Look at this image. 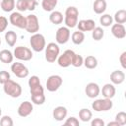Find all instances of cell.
Returning a JSON list of instances; mask_svg holds the SVG:
<instances>
[{
  "label": "cell",
  "mask_w": 126,
  "mask_h": 126,
  "mask_svg": "<svg viewBox=\"0 0 126 126\" xmlns=\"http://www.w3.org/2000/svg\"><path fill=\"white\" fill-rule=\"evenodd\" d=\"M78 17H79V10L75 6H70L65 11V18L64 23L67 28L73 29L77 26L78 23Z\"/></svg>",
  "instance_id": "cell-1"
},
{
  "label": "cell",
  "mask_w": 126,
  "mask_h": 126,
  "mask_svg": "<svg viewBox=\"0 0 126 126\" xmlns=\"http://www.w3.org/2000/svg\"><path fill=\"white\" fill-rule=\"evenodd\" d=\"M3 90L6 94L13 98H17L22 94V87L20 84L14 82L13 80H8L3 85Z\"/></svg>",
  "instance_id": "cell-2"
},
{
  "label": "cell",
  "mask_w": 126,
  "mask_h": 126,
  "mask_svg": "<svg viewBox=\"0 0 126 126\" xmlns=\"http://www.w3.org/2000/svg\"><path fill=\"white\" fill-rule=\"evenodd\" d=\"M44 49H45V60L49 63L55 62L60 52V48L58 44L55 42H49L47 45H45Z\"/></svg>",
  "instance_id": "cell-3"
},
{
  "label": "cell",
  "mask_w": 126,
  "mask_h": 126,
  "mask_svg": "<svg viewBox=\"0 0 126 126\" xmlns=\"http://www.w3.org/2000/svg\"><path fill=\"white\" fill-rule=\"evenodd\" d=\"M30 44L33 51L41 52L45 48V38L41 33H33L30 37Z\"/></svg>",
  "instance_id": "cell-4"
},
{
  "label": "cell",
  "mask_w": 126,
  "mask_h": 126,
  "mask_svg": "<svg viewBox=\"0 0 126 126\" xmlns=\"http://www.w3.org/2000/svg\"><path fill=\"white\" fill-rule=\"evenodd\" d=\"M113 107V102L110 98H99V99H95L93 103H92V108L96 111V112H100V111H108Z\"/></svg>",
  "instance_id": "cell-5"
},
{
  "label": "cell",
  "mask_w": 126,
  "mask_h": 126,
  "mask_svg": "<svg viewBox=\"0 0 126 126\" xmlns=\"http://www.w3.org/2000/svg\"><path fill=\"white\" fill-rule=\"evenodd\" d=\"M25 30L30 33H36L39 30V22L35 15H28L26 17V27Z\"/></svg>",
  "instance_id": "cell-6"
},
{
  "label": "cell",
  "mask_w": 126,
  "mask_h": 126,
  "mask_svg": "<svg viewBox=\"0 0 126 126\" xmlns=\"http://www.w3.org/2000/svg\"><path fill=\"white\" fill-rule=\"evenodd\" d=\"M14 57H16L19 60L22 61H29L32 58V52L30 48L26 47V46H17L14 49V53H13Z\"/></svg>",
  "instance_id": "cell-7"
},
{
  "label": "cell",
  "mask_w": 126,
  "mask_h": 126,
  "mask_svg": "<svg viewBox=\"0 0 126 126\" xmlns=\"http://www.w3.org/2000/svg\"><path fill=\"white\" fill-rule=\"evenodd\" d=\"M70 29L67 27H60L55 33V39L58 44H65L70 39Z\"/></svg>",
  "instance_id": "cell-8"
},
{
  "label": "cell",
  "mask_w": 126,
  "mask_h": 126,
  "mask_svg": "<svg viewBox=\"0 0 126 126\" xmlns=\"http://www.w3.org/2000/svg\"><path fill=\"white\" fill-rule=\"evenodd\" d=\"M75 52L73 50H70V49H67L65 50L61 55H59L57 57V63L60 67L62 68H67L71 65V62H72V59H73V56H74Z\"/></svg>",
  "instance_id": "cell-9"
},
{
  "label": "cell",
  "mask_w": 126,
  "mask_h": 126,
  "mask_svg": "<svg viewBox=\"0 0 126 126\" xmlns=\"http://www.w3.org/2000/svg\"><path fill=\"white\" fill-rule=\"evenodd\" d=\"M63 80L59 75H51L47 78L46 81V89L49 92H56L62 85Z\"/></svg>",
  "instance_id": "cell-10"
},
{
  "label": "cell",
  "mask_w": 126,
  "mask_h": 126,
  "mask_svg": "<svg viewBox=\"0 0 126 126\" xmlns=\"http://www.w3.org/2000/svg\"><path fill=\"white\" fill-rule=\"evenodd\" d=\"M11 71L18 78H26L29 76V69L21 62H15L11 65Z\"/></svg>",
  "instance_id": "cell-11"
},
{
  "label": "cell",
  "mask_w": 126,
  "mask_h": 126,
  "mask_svg": "<svg viewBox=\"0 0 126 126\" xmlns=\"http://www.w3.org/2000/svg\"><path fill=\"white\" fill-rule=\"evenodd\" d=\"M10 23L19 29H25L26 27V17H24L21 12H12L9 17Z\"/></svg>",
  "instance_id": "cell-12"
},
{
  "label": "cell",
  "mask_w": 126,
  "mask_h": 126,
  "mask_svg": "<svg viewBox=\"0 0 126 126\" xmlns=\"http://www.w3.org/2000/svg\"><path fill=\"white\" fill-rule=\"evenodd\" d=\"M85 93H86V94H87L88 97H90V98H95L100 94V88H99V86L96 83L92 82V83H89L86 86Z\"/></svg>",
  "instance_id": "cell-13"
},
{
  "label": "cell",
  "mask_w": 126,
  "mask_h": 126,
  "mask_svg": "<svg viewBox=\"0 0 126 126\" xmlns=\"http://www.w3.org/2000/svg\"><path fill=\"white\" fill-rule=\"evenodd\" d=\"M32 110H33L32 102L26 100V101H23L19 105V107H18V114L21 117H27V116H29L32 112Z\"/></svg>",
  "instance_id": "cell-14"
},
{
  "label": "cell",
  "mask_w": 126,
  "mask_h": 126,
  "mask_svg": "<svg viewBox=\"0 0 126 126\" xmlns=\"http://www.w3.org/2000/svg\"><path fill=\"white\" fill-rule=\"evenodd\" d=\"M79 31L81 32H92L94 28H95V23L94 20L92 19H88V20H80L77 23V26Z\"/></svg>",
  "instance_id": "cell-15"
},
{
  "label": "cell",
  "mask_w": 126,
  "mask_h": 126,
  "mask_svg": "<svg viewBox=\"0 0 126 126\" xmlns=\"http://www.w3.org/2000/svg\"><path fill=\"white\" fill-rule=\"evenodd\" d=\"M111 33L114 37L118 39H122L126 36V29L123 24H114L111 25Z\"/></svg>",
  "instance_id": "cell-16"
},
{
  "label": "cell",
  "mask_w": 126,
  "mask_h": 126,
  "mask_svg": "<svg viewBox=\"0 0 126 126\" xmlns=\"http://www.w3.org/2000/svg\"><path fill=\"white\" fill-rule=\"evenodd\" d=\"M67 114H68L67 108L65 106H62V105L56 106L52 112V116L56 121H63L66 118Z\"/></svg>",
  "instance_id": "cell-17"
},
{
  "label": "cell",
  "mask_w": 126,
  "mask_h": 126,
  "mask_svg": "<svg viewBox=\"0 0 126 126\" xmlns=\"http://www.w3.org/2000/svg\"><path fill=\"white\" fill-rule=\"evenodd\" d=\"M110 81L113 85H121L125 81V74L123 71L115 70L110 74Z\"/></svg>",
  "instance_id": "cell-18"
},
{
  "label": "cell",
  "mask_w": 126,
  "mask_h": 126,
  "mask_svg": "<svg viewBox=\"0 0 126 126\" xmlns=\"http://www.w3.org/2000/svg\"><path fill=\"white\" fill-rule=\"evenodd\" d=\"M101 94L105 98H113L116 94V89L113 84H105L101 89Z\"/></svg>",
  "instance_id": "cell-19"
},
{
  "label": "cell",
  "mask_w": 126,
  "mask_h": 126,
  "mask_svg": "<svg viewBox=\"0 0 126 126\" xmlns=\"http://www.w3.org/2000/svg\"><path fill=\"white\" fill-rule=\"evenodd\" d=\"M106 1L105 0H94L93 4V9L96 14H103L106 10Z\"/></svg>",
  "instance_id": "cell-20"
},
{
  "label": "cell",
  "mask_w": 126,
  "mask_h": 126,
  "mask_svg": "<svg viewBox=\"0 0 126 126\" xmlns=\"http://www.w3.org/2000/svg\"><path fill=\"white\" fill-rule=\"evenodd\" d=\"M13 59H14V55L10 50L3 49V50L0 51V61L2 63H5V64L12 63Z\"/></svg>",
  "instance_id": "cell-21"
},
{
  "label": "cell",
  "mask_w": 126,
  "mask_h": 126,
  "mask_svg": "<svg viewBox=\"0 0 126 126\" xmlns=\"http://www.w3.org/2000/svg\"><path fill=\"white\" fill-rule=\"evenodd\" d=\"M49 21L54 25H60L63 22V14L60 11H52L49 15Z\"/></svg>",
  "instance_id": "cell-22"
},
{
  "label": "cell",
  "mask_w": 126,
  "mask_h": 126,
  "mask_svg": "<svg viewBox=\"0 0 126 126\" xmlns=\"http://www.w3.org/2000/svg\"><path fill=\"white\" fill-rule=\"evenodd\" d=\"M97 59L93 56V55H89L87 56L85 59H84V66L87 68V69H94L97 67Z\"/></svg>",
  "instance_id": "cell-23"
},
{
  "label": "cell",
  "mask_w": 126,
  "mask_h": 126,
  "mask_svg": "<svg viewBox=\"0 0 126 126\" xmlns=\"http://www.w3.org/2000/svg\"><path fill=\"white\" fill-rule=\"evenodd\" d=\"M71 39H72V41H73L74 44L80 45V44H82V43L84 42V40H85V33H84L83 32H81V31L78 30L77 32H74L72 33Z\"/></svg>",
  "instance_id": "cell-24"
},
{
  "label": "cell",
  "mask_w": 126,
  "mask_h": 126,
  "mask_svg": "<svg viewBox=\"0 0 126 126\" xmlns=\"http://www.w3.org/2000/svg\"><path fill=\"white\" fill-rule=\"evenodd\" d=\"M17 38H18V35H17V33L14 31L6 32V33H5V40H6V43L9 46H14L16 44Z\"/></svg>",
  "instance_id": "cell-25"
},
{
  "label": "cell",
  "mask_w": 126,
  "mask_h": 126,
  "mask_svg": "<svg viewBox=\"0 0 126 126\" xmlns=\"http://www.w3.org/2000/svg\"><path fill=\"white\" fill-rule=\"evenodd\" d=\"M16 6L15 0H1L0 7L4 12H12Z\"/></svg>",
  "instance_id": "cell-26"
},
{
  "label": "cell",
  "mask_w": 126,
  "mask_h": 126,
  "mask_svg": "<svg viewBox=\"0 0 126 126\" xmlns=\"http://www.w3.org/2000/svg\"><path fill=\"white\" fill-rule=\"evenodd\" d=\"M58 0H42L41 7L46 12H52L57 5Z\"/></svg>",
  "instance_id": "cell-27"
},
{
  "label": "cell",
  "mask_w": 126,
  "mask_h": 126,
  "mask_svg": "<svg viewBox=\"0 0 126 126\" xmlns=\"http://www.w3.org/2000/svg\"><path fill=\"white\" fill-rule=\"evenodd\" d=\"M113 20L117 24H124L126 22V11L124 9H120L115 12Z\"/></svg>",
  "instance_id": "cell-28"
},
{
  "label": "cell",
  "mask_w": 126,
  "mask_h": 126,
  "mask_svg": "<svg viewBox=\"0 0 126 126\" xmlns=\"http://www.w3.org/2000/svg\"><path fill=\"white\" fill-rule=\"evenodd\" d=\"M92 111L89 109V108H82L80 111H79V118L81 121L83 122H88L92 119Z\"/></svg>",
  "instance_id": "cell-29"
},
{
  "label": "cell",
  "mask_w": 126,
  "mask_h": 126,
  "mask_svg": "<svg viewBox=\"0 0 126 126\" xmlns=\"http://www.w3.org/2000/svg\"><path fill=\"white\" fill-rule=\"evenodd\" d=\"M104 36V31L102 30V28L100 27H95L93 31H92V37L96 40V41H99L103 38Z\"/></svg>",
  "instance_id": "cell-30"
},
{
  "label": "cell",
  "mask_w": 126,
  "mask_h": 126,
  "mask_svg": "<svg viewBox=\"0 0 126 126\" xmlns=\"http://www.w3.org/2000/svg\"><path fill=\"white\" fill-rule=\"evenodd\" d=\"M99 23L102 27H109L113 23V18L109 14H102L99 18Z\"/></svg>",
  "instance_id": "cell-31"
},
{
  "label": "cell",
  "mask_w": 126,
  "mask_h": 126,
  "mask_svg": "<svg viewBox=\"0 0 126 126\" xmlns=\"http://www.w3.org/2000/svg\"><path fill=\"white\" fill-rule=\"evenodd\" d=\"M32 103L36 105H41L45 101V95L44 94H32Z\"/></svg>",
  "instance_id": "cell-32"
},
{
  "label": "cell",
  "mask_w": 126,
  "mask_h": 126,
  "mask_svg": "<svg viewBox=\"0 0 126 126\" xmlns=\"http://www.w3.org/2000/svg\"><path fill=\"white\" fill-rule=\"evenodd\" d=\"M83 64H84V58H83V56L75 53L74 56H73L71 65L74 66V67H76V68H79V67H81Z\"/></svg>",
  "instance_id": "cell-33"
},
{
  "label": "cell",
  "mask_w": 126,
  "mask_h": 126,
  "mask_svg": "<svg viewBox=\"0 0 126 126\" xmlns=\"http://www.w3.org/2000/svg\"><path fill=\"white\" fill-rule=\"evenodd\" d=\"M115 120L120 124V126H123L126 124V113L124 111H120L116 114Z\"/></svg>",
  "instance_id": "cell-34"
},
{
  "label": "cell",
  "mask_w": 126,
  "mask_h": 126,
  "mask_svg": "<svg viewBox=\"0 0 126 126\" xmlns=\"http://www.w3.org/2000/svg\"><path fill=\"white\" fill-rule=\"evenodd\" d=\"M14 122L9 115H4L0 119V125L2 126H13Z\"/></svg>",
  "instance_id": "cell-35"
},
{
  "label": "cell",
  "mask_w": 126,
  "mask_h": 126,
  "mask_svg": "<svg viewBox=\"0 0 126 126\" xmlns=\"http://www.w3.org/2000/svg\"><path fill=\"white\" fill-rule=\"evenodd\" d=\"M28 83H29V87H30V89L41 85V84H40V80H39V78H38L37 76H35V75L32 76V77L29 79V82H28Z\"/></svg>",
  "instance_id": "cell-36"
},
{
  "label": "cell",
  "mask_w": 126,
  "mask_h": 126,
  "mask_svg": "<svg viewBox=\"0 0 126 126\" xmlns=\"http://www.w3.org/2000/svg\"><path fill=\"white\" fill-rule=\"evenodd\" d=\"M16 8L19 12H25L28 10L27 8V0H17L16 2Z\"/></svg>",
  "instance_id": "cell-37"
},
{
  "label": "cell",
  "mask_w": 126,
  "mask_h": 126,
  "mask_svg": "<svg viewBox=\"0 0 126 126\" xmlns=\"http://www.w3.org/2000/svg\"><path fill=\"white\" fill-rule=\"evenodd\" d=\"M64 125H66V126H79L80 122L76 117L71 116V117L66 119V121L64 122Z\"/></svg>",
  "instance_id": "cell-38"
},
{
  "label": "cell",
  "mask_w": 126,
  "mask_h": 126,
  "mask_svg": "<svg viewBox=\"0 0 126 126\" xmlns=\"http://www.w3.org/2000/svg\"><path fill=\"white\" fill-rule=\"evenodd\" d=\"M8 80H10V73L5 70L0 71V84L4 85Z\"/></svg>",
  "instance_id": "cell-39"
},
{
  "label": "cell",
  "mask_w": 126,
  "mask_h": 126,
  "mask_svg": "<svg viewBox=\"0 0 126 126\" xmlns=\"http://www.w3.org/2000/svg\"><path fill=\"white\" fill-rule=\"evenodd\" d=\"M30 92H31V94H44V89L41 85L39 86H36V87H33V88H31L30 89Z\"/></svg>",
  "instance_id": "cell-40"
},
{
  "label": "cell",
  "mask_w": 126,
  "mask_h": 126,
  "mask_svg": "<svg viewBox=\"0 0 126 126\" xmlns=\"http://www.w3.org/2000/svg\"><path fill=\"white\" fill-rule=\"evenodd\" d=\"M8 26V20L4 16H0V32H4L7 29Z\"/></svg>",
  "instance_id": "cell-41"
},
{
  "label": "cell",
  "mask_w": 126,
  "mask_h": 126,
  "mask_svg": "<svg viewBox=\"0 0 126 126\" xmlns=\"http://www.w3.org/2000/svg\"><path fill=\"white\" fill-rule=\"evenodd\" d=\"M37 1L36 0H27V8L29 11H33L36 6H37Z\"/></svg>",
  "instance_id": "cell-42"
},
{
  "label": "cell",
  "mask_w": 126,
  "mask_h": 126,
  "mask_svg": "<svg viewBox=\"0 0 126 126\" xmlns=\"http://www.w3.org/2000/svg\"><path fill=\"white\" fill-rule=\"evenodd\" d=\"M104 121L101 118H94L91 121V125L92 126H104Z\"/></svg>",
  "instance_id": "cell-43"
},
{
  "label": "cell",
  "mask_w": 126,
  "mask_h": 126,
  "mask_svg": "<svg viewBox=\"0 0 126 126\" xmlns=\"http://www.w3.org/2000/svg\"><path fill=\"white\" fill-rule=\"evenodd\" d=\"M119 61H120V64H121L122 68L126 69V51L121 53V55L119 57Z\"/></svg>",
  "instance_id": "cell-44"
},
{
  "label": "cell",
  "mask_w": 126,
  "mask_h": 126,
  "mask_svg": "<svg viewBox=\"0 0 126 126\" xmlns=\"http://www.w3.org/2000/svg\"><path fill=\"white\" fill-rule=\"evenodd\" d=\"M107 126H120V124L115 120V121H111V122H109V123L107 124Z\"/></svg>",
  "instance_id": "cell-45"
},
{
  "label": "cell",
  "mask_w": 126,
  "mask_h": 126,
  "mask_svg": "<svg viewBox=\"0 0 126 126\" xmlns=\"http://www.w3.org/2000/svg\"><path fill=\"white\" fill-rule=\"evenodd\" d=\"M1 115H2V109H1V107H0V118H1Z\"/></svg>",
  "instance_id": "cell-46"
},
{
  "label": "cell",
  "mask_w": 126,
  "mask_h": 126,
  "mask_svg": "<svg viewBox=\"0 0 126 126\" xmlns=\"http://www.w3.org/2000/svg\"><path fill=\"white\" fill-rule=\"evenodd\" d=\"M0 45H1V38H0Z\"/></svg>",
  "instance_id": "cell-47"
},
{
  "label": "cell",
  "mask_w": 126,
  "mask_h": 126,
  "mask_svg": "<svg viewBox=\"0 0 126 126\" xmlns=\"http://www.w3.org/2000/svg\"><path fill=\"white\" fill-rule=\"evenodd\" d=\"M0 3H1V0H0Z\"/></svg>",
  "instance_id": "cell-48"
}]
</instances>
